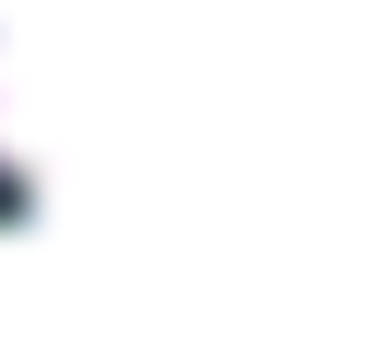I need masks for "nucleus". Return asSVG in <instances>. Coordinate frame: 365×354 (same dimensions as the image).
Returning a JSON list of instances; mask_svg holds the SVG:
<instances>
[{"mask_svg":"<svg viewBox=\"0 0 365 354\" xmlns=\"http://www.w3.org/2000/svg\"><path fill=\"white\" fill-rule=\"evenodd\" d=\"M0 217L365 274V0H0Z\"/></svg>","mask_w":365,"mask_h":354,"instance_id":"nucleus-1","label":"nucleus"}]
</instances>
